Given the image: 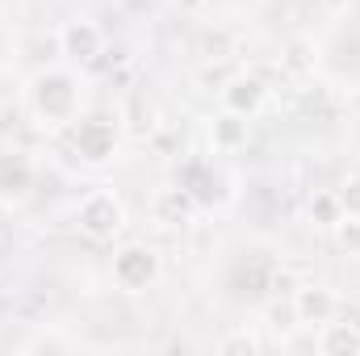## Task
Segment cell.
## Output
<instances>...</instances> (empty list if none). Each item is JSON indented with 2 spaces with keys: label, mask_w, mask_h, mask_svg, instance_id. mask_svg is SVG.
<instances>
[{
  "label": "cell",
  "mask_w": 360,
  "mask_h": 356,
  "mask_svg": "<svg viewBox=\"0 0 360 356\" xmlns=\"http://www.w3.org/2000/svg\"><path fill=\"white\" fill-rule=\"evenodd\" d=\"M34 113L46 122V126H72L80 117V89H76V76L72 72H59V68H42L34 76Z\"/></svg>",
  "instance_id": "1"
},
{
  "label": "cell",
  "mask_w": 360,
  "mask_h": 356,
  "mask_svg": "<svg viewBox=\"0 0 360 356\" xmlns=\"http://www.w3.org/2000/svg\"><path fill=\"white\" fill-rule=\"evenodd\" d=\"M76 222H80V231H84L89 239H113V235L126 227V205H122L117 193L92 189L89 197L80 201V210H76Z\"/></svg>",
  "instance_id": "2"
},
{
  "label": "cell",
  "mask_w": 360,
  "mask_h": 356,
  "mask_svg": "<svg viewBox=\"0 0 360 356\" xmlns=\"http://www.w3.org/2000/svg\"><path fill=\"white\" fill-rule=\"evenodd\" d=\"M72 143H76V155L89 160V164H105L113 151H117V122L92 113V117H76L72 122Z\"/></svg>",
  "instance_id": "3"
},
{
  "label": "cell",
  "mask_w": 360,
  "mask_h": 356,
  "mask_svg": "<svg viewBox=\"0 0 360 356\" xmlns=\"http://www.w3.org/2000/svg\"><path fill=\"white\" fill-rule=\"evenodd\" d=\"M155 276H160V256L143 243H130L113 256V281L126 293H143L147 285H155Z\"/></svg>",
  "instance_id": "4"
},
{
  "label": "cell",
  "mask_w": 360,
  "mask_h": 356,
  "mask_svg": "<svg viewBox=\"0 0 360 356\" xmlns=\"http://www.w3.org/2000/svg\"><path fill=\"white\" fill-rule=\"evenodd\" d=\"M197 210H201V205L193 201V193H188L184 184H168V189H160V193L151 197V218H155L160 227H184V222H193Z\"/></svg>",
  "instance_id": "5"
},
{
  "label": "cell",
  "mask_w": 360,
  "mask_h": 356,
  "mask_svg": "<svg viewBox=\"0 0 360 356\" xmlns=\"http://www.w3.org/2000/svg\"><path fill=\"white\" fill-rule=\"evenodd\" d=\"M293 310H297V323H331L335 310H340V298L327 289V285H302L293 289Z\"/></svg>",
  "instance_id": "6"
},
{
  "label": "cell",
  "mask_w": 360,
  "mask_h": 356,
  "mask_svg": "<svg viewBox=\"0 0 360 356\" xmlns=\"http://www.w3.org/2000/svg\"><path fill=\"white\" fill-rule=\"evenodd\" d=\"M264 80L260 76H231L226 80V89H222V105L231 109V113H243V117H256L260 109H264Z\"/></svg>",
  "instance_id": "7"
},
{
  "label": "cell",
  "mask_w": 360,
  "mask_h": 356,
  "mask_svg": "<svg viewBox=\"0 0 360 356\" xmlns=\"http://www.w3.org/2000/svg\"><path fill=\"white\" fill-rule=\"evenodd\" d=\"M59 38H63V55L68 59H76V63H92L96 55H101V42H105V34H101V25H92V21H68L63 30H59Z\"/></svg>",
  "instance_id": "8"
},
{
  "label": "cell",
  "mask_w": 360,
  "mask_h": 356,
  "mask_svg": "<svg viewBox=\"0 0 360 356\" xmlns=\"http://www.w3.org/2000/svg\"><path fill=\"white\" fill-rule=\"evenodd\" d=\"M30 184H34V164L21 151H0V197L17 201L30 193Z\"/></svg>",
  "instance_id": "9"
},
{
  "label": "cell",
  "mask_w": 360,
  "mask_h": 356,
  "mask_svg": "<svg viewBox=\"0 0 360 356\" xmlns=\"http://www.w3.org/2000/svg\"><path fill=\"white\" fill-rule=\"evenodd\" d=\"M210 139H214V147L218 151H243L248 147V139H252V117H243V113H218L214 117V126H210Z\"/></svg>",
  "instance_id": "10"
},
{
  "label": "cell",
  "mask_w": 360,
  "mask_h": 356,
  "mask_svg": "<svg viewBox=\"0 0 360 356\" xmlns=\"http://www.w3.org/2000/svg\"><path fill=\"white\" fill-rule=\"evenodd\" d=\"M180 184L193 193V201H197V205H214V201H218V177H214V168H210L205 160H193V164H184Z\"/></svg>",
  "instance_id": "11"
},
{
  "label": "cell",
  "mask_w": 360,
  "mask_h": 356,
  "mask_svg": "<svg viewBox=\"0 0 360 356\" xmlns=\"http://www.w3.org/2000/svg\"><path fill=\"white\" fill-rule=\"evenodd\" d=\"M327 331H323V352L327 356H356L360 352V331L352 323H323Z\"/></svg>",
  "instance_id": "12"
},
{
  "label": "cell",
  "mask_w": 360,
  "mask_h": 356,
  "mask_svg": "<svg viewBox=\"0 0 360 356\" xmlns=\"http://www.w3.org/2000/svg\"><path fill=\"white\" fill-rule=\"evenodd\" d=\"M21 55H25L30 63H55V59L63 55V38H59V30H51V34H30V38L21 42Z\"/></svg>",
  "instance_id": "13"
},
{
  "label": "cell",
  "mask_w": 360,
  "mask_h": 356,
  "mask_svg": "<svg viewBox=\"0 0 360 356\" xmlns=\"http://www.w3.org/2000/svg\"><path fill=\"white\" fill-rule=\"evenodd\" d=\"M340 218H344V205H340V193H335V189L310 193V222H314V227H335Z\"/></svg>",
  "instance_id": "14"
},
{
  "label": "cell",
  "mask_w": 360,
  "mask_h": 356,
  "mask_svg": "<svg viewBox=\"0 0 360 356\" xmlns=\"http://www.w3.org/2000/svg\"><path fill=\"white\" fill-rule=\"evenodd\" d=\"M281 63H285V72H293V76H306V72H314V42H306V38H293V42H285V55H281Z\"/></svg>",
  "instance_id": "15"
},
{
  "label": "cell",
  "mask_w": 360,
  "mask_h": 356,
  "mask_svg": "<svg viewBox=\"0 0 360 356\" xmlns=\"http://www.w3.org/2000/svg\"><path fill=\"white\" fill-rule=\"evenodd\" d=\"M201 55H205L210 63H214V59H226V55H231V34H226V30H205Z\"/></svg>",
  "instance_id": "16"
},
{
  "label": "cell",
  "mask_w": 360,
  "mask_h": 356,
  "mask_svg": "<svg viewBox=\"0 0 360 356\" xmlns=\"http://www.w3.org/2000/svg\"><path fill=\"white\" fill-rule=\"evenodd\" d=\"M269 323H272V331H293V327H297L293 298H285V302H272V306H269Z\"/></svg>",
  "instance_id": "17"
},
{
  "label": "cell",
  "mask_w": 360,
  "mask_h": 356,
  "mask_svg": "<svg viewBox=\"0 0 360 356\" xmlns=\"http://www.w3.org/2000/svg\"><path fill=\"white\" fill-rule=\"evenodd\" d=\"M340 205H344V218H360V177H348L340 189Z\"/></svg>",
  "instance_id": "18"
},
{
  "label": "cell",
  "mask_w": 360,
  "mask_h": 356,
  "mask_svg": "<svg viewBox=\"0 0 360 356\" xmlns=\"http://www.w3.org/2000/svg\"><path fill=\"white\" fill-rule=\"evenodd\" d=\"M335 231H340L344 252H348V256H360V218H340Z\"/></svg>",
  "instance_id": "19"
},
{
  "label": "cell",
  "mask_w": 360,
  "mask_h": 356,
  "mask_svg": "<svg viewBox=\"0 0 360 356\" xmlns=\"http://www.w3.org/2000/svg\"><path fill=\"white\" fill-rule=\"evenodd\" d=\"M218 352H260V340L256 336H248V331H239V336H231V340H222L218 344Z\"/></svg>",
  "instance_id": "20"
},
{
  "label": "cell",
  "mask_w": 360,
  "mask_h": 356,
  "mask_svg": "<svg viewBox=\"0 0 360 356\" xmlns=\"http://www.w3.org/2000/svg\"><path fill=\"white\" fill-rule=\"evenodd\" d=\"M226 80H231V72H226V68H205V72H201V84H205V89L214 92H222L226 89Z\"/></svg>",
  "instance_id": "21"
}]
</instances>
